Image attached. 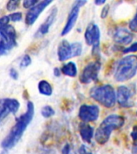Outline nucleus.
I'll return each mask as SVG.
<instances>
[{
	"instance_id": "obj_20",
	"label": "nucleus",
	"mask_w": 137,
	"mask_h": 154,
	"mask_svg": "<svg viewBox=\"0 0 137 154\" xmlns=\"http://www.w3.org/2000/svg\"><path fill=\"white\" fill-rule=\"evenodd\" d=\"M72 47L74 57H75V56H79V55H81L82 51H83V47H82L81 43H72Z\"/></svg>"
},
{
	"instance_id": "obj_2",
	"label": "nucleus",
	"mask_w": 137,
	"mask_h": 154,
	"mask_svg": "<svg viewBox=\"0 0 137 154\" xmlns=\"http://www.w3.org/2000/svg\"><path fill=\"white\" fill-rule=\"evenodd\" d=\"M124 122V118L122 116L113 114L107 116L96 129L95 133L96 141L99 144H106L110 139L111 132L122 128Z\"/></svg>"
},
{
	"instance_id": "obj_33",
	"label": "nucleus",
	"mask_w": 137,
	"mask_h": 154,
	"mask_svg": "<svg viewBox=\"0 0 137 154\" xmlns=\"http://www.w3.org/2000/svg\"><path fill=\"white\" fill-rule=\"evenodd\" d=\"M61 74V70H59L58 67H55L54 68V75H55V76L59 77Z\"/></svg>"
},
{
	"instance_id": "obj_17",
	"label": "nucleus",
	"mask_w": 137,
	"mask_h": 154,
	"mask_svg": "<svg viewBox=\"0 0 137 154\" xmlns=\"http://www.w3.org/2000/svg\"><path fill=\"white\" fill-rule=\"evenodd\" d=\"M61 72L67 76L75 77L78 73L76 64L74 62H68L65 63L61 68Z\"/></svg>"
},
{
	"instance_id": "obj_18",
	"label": "nucleus",
	"mask_w": 137,
	"mask_h": 154,
	"mask_svg": "<svg viewBox=\"0 0 137 154\" xmlns=\"http://www.w3.org/2000/svg\"><path fill=\"white\" fill-rule=\"evenodd\" d=\"M38 89L39 93L42 94V95H44V96H50L52 95V87L50 84V83L47 81V80L43 79V80H40L38 82Z\"/></svg>"
},
{
	"instance_id": "obj_9",
	"label": "nucleus",
	"mask_w": 137,
	"mask_h": 154,
	"mask_svg": "<svg viewBox=\"0 0 137 154\" xmlns=\"http://www.w3.org/2000/svg\"><path fill=\"white\" fill-rule=\"evenodd\" d=\"M52 2L51 0H43L41 2H38L37 4L35 5L31 9H29L25 17V23L27 26H31L33 25L35 21L37 20L41 13L46 9V7L48 5H50Z\"/></svg>"
},
{
	"instance_id": "obj_21",
	"label": "nucleus",
	"mask_w": 137,
	"mask_h": 154,
	"mask_svg": "<svg viewBox=\"0 0 137 154\" xmlns=\"http://www.w3.org/2000/svg\"><path fill=\"white\" fill-rule=\"evenodd\" d=\"M20 2L19 1H14V0H11L7 3V9L8 11H13L15 9L18 8L19 6Z\"/></svg>"
},
{
	"instance_id": "obj_32",
	"label": "nucleus",
	"mask_w": 137,
	"mask_h": 154,
	"mask_svg": "<svg viewBox=\"0 0 137 154\" xmlns=\"http://www.w3.org/2000/svg\"><path fill=\"white\" fill-rule=\"evenodd\" d=\"M71 152V147L69 144H66L62 149V154H70Z\"/></svg>"
},
{
	"instance_id": "obj_8",
	"label": "nucleus",
	"mask_w": 137,
	"mask_h": 154,
	"mask_svg": "<svg viewBox=\"0 0 137 154\" xmlns=\"http://www.w3.org/2000/svg\"><path fill=\"white\" fill-rule=\"evenodd\" d=\"M86 3L87 1H81V0H79V1H75V2H74V4H73L72 9H71V11H70L69 12L68 17H67V23H66L64 27L62 29L61 35H67V34L69 33L70 31L73 29V27H74L75 23H76L78 17H79L80 7H83V6H84V4H86Z\"/></svg>"
},
{
	"instance_id": "obj_10",
	"label": "nucleus",
	"mask_w": 137,
	"mask_h": 154,
	"mask_svg": "<svg viewBox=\"0 0 137 154\" xmlns=\"http://www.w3.org/2000/svg\"><path fill=\"white\" fill-rule=\"evenodd\" d=\"M99 116V108L97 105L83 104L79 111V118L84 123L96 121Z\"/></svg>"
},
{
	"instance_id": "obj_11",
	"label": "nucleus",
	"mask_w": 137,
	"mask_h": 154,
	"mask_svg": "<svg viewBox=\"0 0 137 154\" xmlns=\"http://www.w3.org/2000/svg\"><path fill=\"white\" fill-rule=\"evenodd\" d=\"M116 100L123 108H131L133 104L132 101V92L129 88L124 85L119 87L116 91Z\"/></svg>"
},
{
	"instance_id": "obj_12",
	"label": "nucleus",
	"mask_w": 137,
	"mask_h": 154,
	"mask_svg": "<svg viewBox=\"0 0 137 154\" xmlns=\"http://www.w3.org/2000/svg\"><path fill=\"white\" fill-rule=\"evenodd\" d=\"M58 9L56 7H53L51 11H50V14H48V16L47 17V19L43 23L41 24L39 28L35 34V37H41V36L45 35L46 34H47L49 32L50 26L54 23V22L55 21L56 16H57Z\"/></svg>"
},
{
	"instance_id": "obj_1",
	"label": "nucleus",
	"mask_w": 137,
	"mask_h": 154,
	"mask_svg": "<svg viewBox=\"0 0 137 154\" xmlns=\"http://www.w3.org/2000/svg\"><path fill=\"white\" fill-rule=\"evenodd\" d=\"M35 115V106L31 101L26 104V112L18 118L15 125L12 127L7 136L2 140L1 146L3 149H11L16 145L23 137L25 130L33 120Z\"/></svg>"
},
{
	"instance_id": "obj_25",
	"label": "nucleus",
	"mask_w": 137,
	"mask_h": 154,
	"mask_svg": "<svg viewBox=\"0 0 137 154\" xmlns=\"http://www.w3.org/2000/svg\"><path fill=\"white\" fill-rule=\"evenodd\" d=\"M137 51V42L136 43H132V45H130L129 47L124 48L123 50V53L124 54H127V53H131V52H135Z\"/></svg>"
},
{
	"instance_id": "obj_6",
	"label": "nucleus",
	"mask_w": 137,
	"mask_h": 154,
	"mask_svg": "<svg viewBox=\"0 0 137 154\" xmlns=\"http://www.w3.org/2000/svg\"><path fill=\"white\" fill-rule=\"evenodd\" d=\"M84 38L87 45L92 46V54H99V43H100V30L96 24L91 23L87 26Z\"/></svg>"
},
{
	"instance_id": "obj_5",
	"label": "nucleus",
	"mask_w": 137,
	"mask_h": 154,
	"mask_svg": "<svg viewBox=\"0 0 137 154\" xmlns=\"http://www.w3.org/2000/svg\"><path fill=\"white\" fill-rule=\"evenodd\" d=\"M17 34L11 25L0 28V55H4L17 45Z\"/></svg>"
},
{
	"instance_id": "obj_22",
	"label": "nucleus",
	"mask_w": 137,
	"mask_h": 154,
	"mask_svg": "<svg viewBox=\"0 0 137 154\" xmlns=\"http://www.w3.org/2000/svg\"><path fill=\"white\" fill-rule=\"evenodd\" d=\"M31 64V59L29 55H25L20 61V67L22 68L28 67L29 65Z\"/></svg>"
},
{
	"instance_id": "obj_29",
	"label": "nucleus",
	"mask_w": 137,
	"mask_h": 154,
	"mask_svg": "<svg viewBox=\"0 0 137 154\" xmlns=\"http://www.w3.org/2000/svg\"><path fill=\"white\" fill-rule=\"evenodd\" d=\"M78 153L79 154H92L90 149L86 146V145H81L78 150Z\"/></svg>"
},
{
	"instance_id": "obj_34",
	"label": "nucleus",
	"mask_w": 137,
	"mask_h": 154,
	"mask_svg": "<svg viewBox=\"0 0 137 154\" xmlns=\"http://www.w3.org/2000/svg\"><path fill=\"white\" fill-rule=\"evenodd\" d=\"M106 0H96L95 1V4L97 5V6H100V5L105 4Z\"/></svg>"
},
{
	"instance_id": "obj_24",
	"label": "nucleus",
	"mask_w": 137,
	"mask_h": 154,
	"mask_svg": "<svg viewBox=\"0 0 137 154\" xmlns=\"http://www.w3.org/2000/svg\"><path fill=\"white\" fill-rule=\"evenodd\" d=\"M8 17H9L10 21L18 22L20 21L23 19V14H22L21 12H14V13L9 14Z\"/></svg>"
},
{
	"instance_id": "obj_7",
	"label": "nucleus",
	"mask_w": 137,
	"mask_h": 154,
	"mask_svg": "<svg viewBox=\"0 0 137 154\" xmlns=\"http://www.w3.org/2000/svg\"><path fill=\"white\" fill-rule=\"evenodd\" d=\"M100 67V63L99 61H93L87 63L79 75V81L82 84H87L97 80Z\"/></svg>"
},
{
	"instance_id": "obj_15",
	"label": "nucleus",
	"mask_w": 137,
	"mask_h": 154,
	"mask_svg": "<svg viewBox=\"0 0 137 154\" xmlns=\"http://www.w3.org/2000/svg\"><path fill=\"white\" fill-rule=\"evenodd\" d=\"M79 134L84 142L91 143L94 136V128L87 123L82 122L79 125Z\"/></svg>"
},
{
	"instance_id": "obj_14",
	"label": "nucleus",
	"mask_w": 137,
	"mask_h": 154,
	"mask_svg": "<svg viewBox=\"0 0 137 154\" xmlns=\"http://www.w3.org/2000/svg\"><path fill=\"white\" fill-rule=\"evenodd\" d=\"M113 39L115 43L121 45H128L133 39V35L131 31L125 28H118L113 35Z\"/></svg>"
},
{
	"instance_id": "obj_4",
	"label": "nucleus",
	"mask_w": 137,
	"mask_h": 154,
	"mask_svg": "<svg viewBox=\"0 0 137 154\" xmlns=\"http://www.w3.org/2000/svg\"><path fill=\"white\" fill-rule=\"evenodd\" d=\"M90 96L108 108H113L116 103V93L114 88L110 84L94 87L90 91Z\"/></svg>"
},
{
	"instance_id": "obj_30",
	"label": "nucleus",
	"mask_w": 137,
	"mask_h": 154,
	"mask_svg": "<svg viewBox=\"0 0 137 154\" xmlns=\"http://www.w3.org/2000/svg\"><path fill=\"white\" fill-rule=\"evenodd\" d=\"M10 76L13 79H19V72H17L14 68H11L10 70Z\"/></svg>"
},
{
	"instance_id": "obj_3",
	"label": "nucleus",
	"mask_w": 137,
	"mask_h": 154,
	"mask_svg": "<svg viewBox=\"0 0 137 154\" xmlns=\"http://www.w3.org/2000/svg\"><path fill=\"white\" fill-rule=\"evenodd\" d=\"M137 72V55H129L118 62L114 78L118 82H125L135 75Z\"/></svg>"
},
{
	"instance_id": "obj_23",
	"label": "nucleus",
	"mask_w": 137,
	"mask_h": 154,
	"mask_svg": "<svg viewBox=\"0 0 137 154\" xmlns=\"http://www.w3.org/2000/svg\"><path fill=\"white\" fill-rule=\"evenodd\" d=\"M129 29L132 32H137V12L133 17V19L129 22Z\"/></svg>"
},
{
	"instance_id": "obj_27",
	"label": "nucleus",
	"mask_w": 137,
	"mask_h": 154,
	"mask_svg": "<svg viewBox=\"0 0 137 154\" xmlns=\"http://www.w3.org/2000/svg\"><path fill=\"white\" fill-rule=\"evenodd\" d=\"M9 22L10 19L7 15L1 17V18H0V28H2L3 26L8 25V24H9Z\"/></svg>"
},
{
	"instance_id": "obj_31",
	"label": "nucleus",
	"mask_w": 137,
	"mask_h": 154,
	"mask_svg": "<svg viewBox=\"0 0 137 154\" xmlns=\"http://www.w3.org/2000/svg\"><path fill=\"white\" fill-rule=\"evenodd\" d=\"M131 137H132L133 140H137V125L134 126L132 128V131L131 132Z\"/></svg>"
},
{
	"instance_id": "obj_19",
	"label": "nucleus",
	"mask_w": 137,
	"mask_h": 154,
	"mask_svg": "<svg viewBox=\"0 0 137 154\" xmlns=\"http://www.w3.org/2000/svg\"><path fill=\"white\" fill-rule=\"evenodd\" d=\"M55 110L49 105L44 106L41 110V114L44 118L51 117L52 116L55 115Z\"/></svg>"
},
{
	"instance_id": "obj_28",
	"label": "nucleus",
	"mask_w": 137,
	"mask_h": 154,
	"mask_svg": "<svg viewBox=\"0 0 137 154\" xmlns=\"http://www.w3.org/2000/svg\"><path fill=\"white\" fill-rule=\"evenodd\" d=\"M109 10H110V6H109L108 4L105 5V6L103 7V9H102V11H101V14H100V16L102 19H105L106 17L108 16Z\"/></svg>"
},
{
	"instance_id": "obj_16",
	"label": "nucleus",
	"mask_w": 137,
	"mask_h": 154,
	"mask_svg": "<svg viewBox=\"0 0 137 154\" xmlns=\"http://www.w3.org/2000/svg\"><path fill=\"white\" fill-rule=\"evenodd\" d=\"M1 103L4 106L5 108L9 112H11L13 114H15L19 111V108L20 107V103H19V101L15 99L12 98L3 99Z\"/></svg>"
},
{
	"instance_id": "obj_13",
	"label": "nucleus",
	"mask_w": 137,
	"mask_h": 154,
	"mask_svg": "<svg viewBox=\"0 0 137 154\" xmlns=\"http://www.w3.org/2000/svg\"><path fill=\"white\" fill-rule=\"evenodd\" d=\"M58 58L59 61H66V60H69L71 58L74 57L73 55V51H72V43L66 39H62L59 44L58 47Z\"/></svg>"
},
{
	"instance_id": "obj_26",
	"label": "nucleus",
	"mask_w": 137,
	"mask_h": 154,
	"mask_svg": "<svg viewBox=\"0 0 137 154\" xmlns=\"http://www.w3.org/2000/svg\"><path fill=\"white\" fill-rule=\"evenodd\" d=\"M37 3H38V1H36V0H25L23 2V6L24 8H30L31 9V7H33Z\"/></svg>"
}]
</instances>
